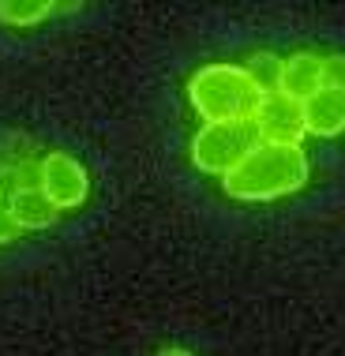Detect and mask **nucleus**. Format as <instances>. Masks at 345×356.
<instances>
[{"mask_svg":"<svg viewBox=\"0 0 345 356\" xmlns=\"http://www.w3.org/2000/svg\"><path fill=\"white\" fill-rule=\"evenodd\" d=\"M308 154L304 147H282V143H255L248 158L233 172L222 177L229 199L241 203H274L308 184Z\"/></svg>","mask_w":345,"mask_h":356,"instance_id":"f257e3e1","label":"nucleus"},{"mask_svg":"<svg viewBox=\"0 0 345 356\" xmlns=\"http://www.w3.org/2000/svg\"><path fill=\"white\" fill-rule=\"evenodd\" d=\"M263 98L244 64H203L188 79V102L203 124H252Z\"/></svg>","mask_w":345,"mask_h":356,"instance_id":"f03ea898","label":"nucleus"},{"mask_svg":"<svg viewBox=\"0 0 345 356\" xmlns=\"http://www.w3.org/2000/svg\"><path fill=\"white\" fill-rule=\"evenodd\" d=\"M255 143L252 124H203L191 139V165L210 177H225L248 158Z\"/></svg>","mask_w":345,"mask_h":356,"instance_id":"7ed1b4c3","label":"nucleus"},{"mask_svg":"<svg viewBox=\"0 0 345 356\" xmlns=\"http://www.w3.org/2000/svg\"><path fill=\"white\" fill-rule=\"evenodd\" d=\"M38 188L53 199L56 210H75L90 199V172L79 158L64 150H45L42 154V172H38Z\"/></svg>","mask_w":345,"mask_h":356,"instance_id":"20e7f679","label":"nucleus"},{"mask_svg":"<svg viewBox=\"0 0 345 356\" xmlns=\"http://www.w3.org/2000/svg\"><path fill=\"white\" fill-rule=\"evenodd\" d=\"M252 128H255L259 143H282V147H300V139L308 136V131H304L300 105L289 102V98H282L278 90L263 98V105H259V113L252 120Z\"/></svg>","mask_w":345,"mask_h":356,"instance_id":"39448f33","label":"nucleus"},{"mask_svg":"<svg viewBox=\"0 0 345 356\" xmlns=\"http://www.w3.org/2000/svg\"><path fill=\"white\" fill-rule=\"evenodd\" d=\"M304 131L319 139H334L345 131V86H319L308 102L300 105Z\"/></svg>","mask_w":345,"mask_h":356,"instance_id":"423d86ee","label":"nucleus"},{"mask_svg":"<svg viewBox=\"0 0 345 356\" xmlns=\"http://www.w3.org/2000/svg\"><path fill=\"white\" fill-rule=\"evenodd\" d=\"M38 172H42V154L31 139H8L0 143V188L12 191L34 188Z\"/></svg>","mask_w":345,"mask_h":356,"instance_id":"0eeeda50","label":"nucleus"},{"mask_svg":"<svg viewBox=\"0 0 345 356\" xmlns=\"http://www.w3.org/2000/svg\"><path fill=\"white\" fill-rule=\"evenodd\" d=\"M323 86V56L312 49H300L282 60V75H278V94L296 105H304L315 90Z\"/></svg>","mask_w":345,"mask_h":356,"instance_id":"6e6552de","label":"nucleus"},{"mask_svg":"<svg viewBox=\"0 0 345 356\" xmlns=\"http://www.w3.org/2000/svg\"><path fill=\"white\" fill-rule=\"evenodd\" d=\"M8 210L15 214V221H19V229L23 233H38V229H49L56 218H61V210L53 207V199L45 195L42 188H23V191H12L8 195V203H4Z\"/></svg>","mask_w":345,"mask_h":356,"instance_id":"1a4fd4ad","label":"nucleus"},{"mask_svg":"<svg viewBox=\"0 0 345 356\" xmlns=\"http://www.w3.org/2000/svg\"><path fill=\"white\" fill-rule=\"evenodd\" d=\"M49 12H56V4H49V0H0V23L4 26H34Z\"/></svg>","mask_w":345,"mask_h":356,"instance_id":"9d476101","label":"nucleus"},{"mask_svg":"<svg viewBox=\"0 0 345 356\" xmlns=\"http://www.w3.org/2000/svg\"><path fill=\"white\" fill-rule=\"evenodd\" d=\"M244 72L259 83V90H263V94H274L278 90V75H282V56L259 49V53H252L244 60Z\"/></svg>","mask_w":345,"mask_h":356,"instance_id":"9b49d317","label":"nucleus"},{"mask_svg":"<svg viewBox=\"0 0 345 356\" xmlns=\"http://www.w3.org/2000/svg\"><path fill=\"white\" fill-rule=\"evenodd\" d=\"M323 86H345V53L323 56Z\"/></svg>","mask_w":345,"mask_h":356,"instance_id":"f8f14e48","label":"nucleus"},{"mask_svg":"<svg viewBox=\"0 0 345 356\" xmlns=\"http://www.w3.org/2000/svg\"><path fill=\"white\" fill-rule=\"evenodd\" d=\"M23 236V229H19V221L15 214L8 207H0V244H12V240Z\"/></svg>","mask_w":345,"mask_h":356,"instance_id":"ddd939ff","label":"nucleus"},{"mask_svg":"<svg viewBox=\"0 0 345 356\" xmlns=\"http://www.w3.org/2000/svg\"><path fill=\"white\" fill-rule=\"evenodd\" d=\"M158 356H191L188 349H177V345H169V349H161Z\"/></svg>","mask_w":345,"mask_h":356,"instance_id":"4468645a","label":"nucleus"}]
</instances>
